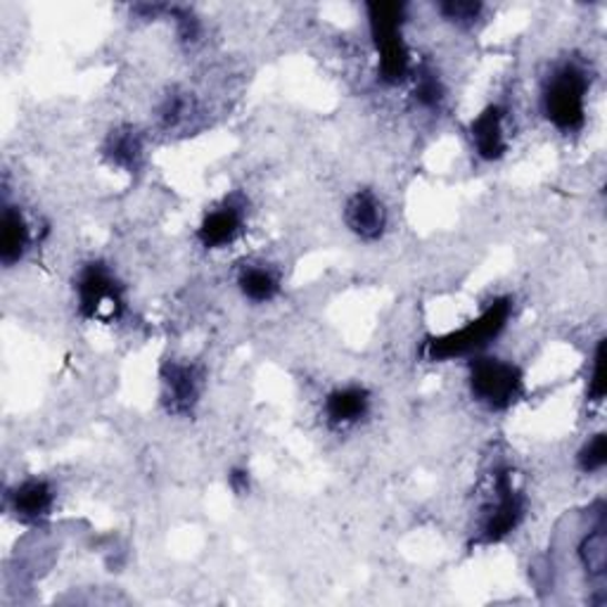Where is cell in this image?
<instances>
[{
	"label": "cell",
	"instance_id": "cell-7",
	"mask_svg": "<svg viewBox=\"0 0 607 607\" xmlns=\"http://www.w3.org/2000/svg\"><path fill=\"white\" fill-rule=\"evenodd\" d=\"M162 397L172 413L185 415L195 409L202 394V375L195 366L168 363L162 373Z\"/></svg>",
	"mask_w": 607,
	"mask_h": 607
},
{
	"label": "cell",
	"instance_id": "cell-16",
	"mask_svg": "<svg viewBox=\"0 0 607 607\" xmlns=\"http://www.w3.org/2000/svg\"><path fill=\"white\" fill-rule=\"evenodd\" d=\"M105 152L112 164L133 172V168H138L143 157V141L133 128H116L107 141Z\"/></svg>",
	"mask_w": 607,
	"mask_h": 607
},
{
	"label": "cell",
	"instance_id": "cell-18",
	"mask_svg": "<svg viewBox=\"0 0 607 607\" xmlns=\"http://www.w3.org/2000/svg\"><path fill=\"white\" fill-rule=\"evenodd\" d=\"M415 100L423 107H436L442 103L444 97V89L440 79H436L432 72H420L415 79Z\"/></svg>",
	"mask_w": 607,
	"mask_h": 607
},
{
	"label": "cell",
	"instance_id": "cell-10",
	"mask_svg": "<svg viewBox=\"0 0 607 607\" xmlns=\"http://www.w3.org/2000/svg\"><path fill=\"white\" fill-rule=\"evenodd\" d=\"M55 492L45 480H24L10 492V511L20 522H39L50 515Z\"/></svg>",
	"mask_w": 607,
	"mask_h": 607
},
{
	"label": "cell",
	"instance_id": "cell-14",
	"mask_svg": "<svg viewBox=\"0 0 607 607\" xmlns=\"http://www.w3.org/2000/svg\"><path fill=\"white\" fill-rule=\"evenodd\" d=\"M579 560L591 579H605L607 575V529L605 517L600 515L598 525L588 532L579 544Z\"/></svg>",
	"mask_w": 607,
	"mask_h": 607
},
{
	"label": "cell",
	"instance_id": "cell-6",
	"mask_svg": "<svg viewBox=\"0 0 607 607\" xmlns=\"http://www.w3.org/2000/svg\"><path fill=\"white\" fill-rule=\"evenodd\" d=\"M522 515H525V498L515 488L511 472H496L494 498L488 501L482 522V538L484 544H496L501 538L517 529Z\"/></svg>",
	"mask_w": 607,
	"mask_h": 607
},
{
	"label": "cell",
	"instance_id": "cell-5",
	"mask_svg": "<svg viewBox=\"0 0 607 607\" xmlns=\"http://www.w3.org/2000/svg\"><path fill=\"white\" fill-rule=\"evenodd\" d=\"M76 297L79 311L86 318L112 320L124 309L120 282L114 280L110 268L103 264H91L83 268L76 282Z\"/></svg>",
	"mask_w": 607,
	"mask_h": 607
},
{
	"label": "cell",
	"instance_id": "cell-15",
	"mask_svg": "<svg viewBox=\"0 0 607 607\" xmlns=\"http://www.w3.org/2000/svg\"><path fill=\"white\" fill-rule=\"evenodd\" d=\"M238 288L245 295V299L255 304H266L276 299L280 282L278 276L266 266H245L238 276Z\"/></svg>",
	"mask_w": 607,
	"mask_h": 607
},
{
	"label": "cell",
	"instance_id": "cell-22",
	"mask_svg": "<svg viewBox=\"0 0 607 607\" xmlns=\"http://www.w3.org/2000/svg\"><path fill=\"white\" fill-rule=\"evenodd\" d=\"M230 488H233L235 494H245L247 492V488H249V477H247L245 470H233Z\"/></svg>",
	"mask_w": 607,
	"mask_h": 607
},
{
	"label": "cell",
	"instance_id": "cell-3",
	"mask_svg": "<svg viewBox=\"0 0 607 607\" xmlns=\"http://www.w3.org/2000/svg\"><path fill=\"white\" fill-rule=\"evenodd\" d=\"M586 74L577 64H565L555 72L544 91L546 120L565 133H575L586 122Z\"/></svg>",
	"mask_w": 607,
	"mask_h": 607
},
{
	"label": "cell",
	"instance_id": "cell-9",
	"mask_svg": "<svg viewBox=\"0 0 607 607\" xmlns=\"http://www.w3.org/2000/svg\"><path fill=\"white\" fill-rule=\"evenodd\" d=\"M245 214L243 207L235 205V202H226V205L212 209L197 228V238L202 247L207 249H218L230 245L235 238H238L243 230Z\"/></svg>",
	"mask_w": 607,
	"mask_h": 607
},
{
	"label": "cell",
	"instance_id": "cell-12",
	"mask_svg": "<svg viewBox=\"0 0 607 607\" xmlns=\"http://www.w3.org/2000/svg\"><path fill=\"white\" fill-rule=\"evenodd\" d=\"M470 138L475 145L477 155L486 162L501 160L503 152L508 150V141H505V126H503V112L501 107L492 105L486 107L475 122L470 126Z\"/></svg>",
	"mask_w": 607,
	"mask_h": 607
},
{
	"label": "cell",
	"instance_id": "cell-17",
	"mask_svg": "<svg viewBox=\"0 0 607 607\" xmlns=\"http://www.w3.org/2000/svg\"><path fill=\"white\" fill-rule=\"evenodd\" d=\"M607 463V436L598 432L591 442H586L579 451V467L584 472H600Z\"/></svg>",
	"mask_w": 607,
	"mask_h": 607
},
{
	"label": "cell",
	"instance_id": "cell-11",
	"mask_svg": "<svg viewBox=\"0 0 607 607\" xmlns=\"http://www.w3.org/2000/svg\"><path fill=\"white\" fill-rule=\"evenodd\" d=\"M368 411L370 394L363 387H342V390H335L326 399V420L337 430L359 425Z\"/></svg>",
	"mask_w": 607,
	"mask_h": 607
},
{
	"label": "cell",
	"instance_id": "cell-2",
	"mask_svg": "<svg viewBox=\"0 0 607 607\" xmlns=\"http://www.w3.org/2000/svg\"><path fill=\"white\" fill-rule=\"evenodd\" d=\"M403 20H407V8L401 3H373L368 6L370 37L375 41L380 55V79L384 83H401L411 74V53L403 43Z\"/></svg>",
	"mask_w": 607,
	"mask_h": 607
},
{
	"label": "cell",
	"instance_id": "cell-19",
	"mask_svg": "<svg viewBox=\"0 0 607 607\" xmlns=\"http://www.w3.org/2000/svg\"><path fill=\"white\" fill-rule=\"evenodd\" d=\"M482 10L484 6L472 3V0H451V3L440 6V12L449 22H455V24H472L475 20H480Z\"/></svg>",
	"mask_w": 607,
	"mask_h": 607
},
{
	"label": "cell",
	"instance_id": "cell-21",
	"mask_svg": "<svg viewBox=\"0 0 607 607\" xmlns=\"http://www.w3.org/2000/svg\"><path fill=\"white\" fill-rule=\"evenodd\" d=\"M191 116V100L185 95H168L166 103L162 107V122L166 126H176L181 122H185Z\"/></svg>",
	"mask_w": 607,
	"mask_h": 607
},
{
	"label": "cell",
	"instance_id": "cell-8",
	"mask_svg": "<svg viewBox=\"0 0 607 607\" xmlns=\"http://www.w3.org/2000/svg\"><path fill=\"white\" fill-rule=\"evenodd\" d=\"M347 228L361 240H378L387 228V212L380 197L370 191L351 195L344 207Z\"/></svg>",
	"mask_w": 607,
	"mask_h": 607
},
{
	"label": "cell",
	"instance_id": "cell-4",
	"mask_svg": "<svg viewBox=\"0 0 607 607\" xmlns=\"http://www.w3.org/2000/svg\"><path fill=\"white\" fill-rule=\"evenodd\" d=\"M522 373L501 359H475L470 366V392L488 411H505L522 394Z\"/></svg>",
	"mask_w": 607,
	"mask_h": 607
},
{
	"label": "cell",
	"instance_id": "cell-1",
	"mask_svg": "<svg viewBox=\"0 0 607 607\" xmlns=\"http://www.w3.org/2000/svg\"><path fill=\"white\" fill-rule=\"evenodd\" d=\"M511 318V301L498 299L492 307L484 309L480 318L470 320L461 330H453L442 337H432L423 344V357L428 361H449L470 357L482 351L488 342L496 340Z\"/></svg>",
	"mask_w": 607,
	"mask_h": 607
},
{
	"label": "cell",
	"instance_id": "cell-13",
	"mask_svg": "<svg viewBox=\"0 0 607 607\" xmlns=\"http://www.w3.org/2000/svg\"><path fill=\"white\" fill-rule=\"evenodd\" d=\"M29 243L31 230L24 214L20 207L6 205L3 222H0V261H3V266L12 268L14 264H20L24 251L29 249Z\"/></svg>",
	"mask_w": 607,
	"mask_h": 607
},
{
	"label": "cell",
	"instance_id": "cell-20",
	"mask_svg": "<svg viewBox=\"0 0 607 607\" xmlns=\"http://www.w3.org/2000/svg\"><path fill=\"white\" fill-rule=\"evenodd\" d=\"M605 342H598L596 349V359H594V370L591 378H588V399L600 403L605 399Z\"/></svg>",
	"mask_w": 607,
	"mask_h": 607
}]
</instances>
